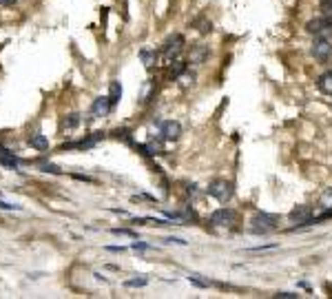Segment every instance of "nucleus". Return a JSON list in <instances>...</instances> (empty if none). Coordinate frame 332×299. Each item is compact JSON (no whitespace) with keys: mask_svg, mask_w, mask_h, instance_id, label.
Wrapping results in <instances>:
<instances>
[{"mask_svg":"<svg viewBox=\"0 0 332 299\" xmlns=\"http://www.w3.org/2000/svg\"><path fill=\"white\" fill-rule=\"evenodd\" d=\"M305 31L310 33V36H315V38H319V36H328V33L332 31V18H328V16H321V18H315V20H310L308 25H305Z\"/></svg>","mask_w":332,"mask_h":299,"instance_id":"5","label":"nucleus"},{"mask_svg":"<svg viewBox=\"0 0 332 299\" xmlns=\"http://www.w3.org/2000/svg\"><path fill=\"white\" fill-rule=\"evenodd\" d=\"M111 109H113V106H111L109 96H100V98L93 100V104H91V111H89V113H91V118L96 120V118H104Z\"/></svg>","mask_w":332,"mask_h":299,"instance_id":"8","label":"nucleus"},{"mask_svg":"<svg viewBox=\"0 0 332 299\" xmlns=\"http://www.w3.org/2000/svg\"><path fill=\"white\" fill-rule=\"evenodd\" d=\"M29 146L36 151H46L49 149V140H46L42 133H33V135H29Z\"/></svg>","mask_w":332,"mask_h":299,"instance_id":"13","label":"nucleus"},{"mask_svg":"<svg viewBox=\"0 0 332 299\" xmlns=\"http://www.w3.org/2000/svg\"><path fill=\"white\" fill-rule=\"evenodd\" d=\"M317 86H319V91L325 93V96H332V71H325L319 76L317 80Z\"/></svg>","mask_w":332,"mask_h":299,"instance_id":"11","label":"nucleus"},{"mask_svg":"<svg viewBox=\"0 0 332 299\" xmlns=\"http://www.w3.org/2000/svg\"><path fill=\"white\" fill-rule=\"evenodd\" d=\"M319 206H321V209H325V211L332 209V189H325L321 193V197H319Z\"/></svg>","mask_w":332,"mask_h":299,"instance_id":"17","label":"nucleus"},{"mask_svg":"<svg viewBox=\"0 0 332 299\" xmlns=\"http://www.w3.org/2000/svg\"><path fill=\"white\" fill-rule=\"evenodd\" d=\"M80 124V116H78V113H71V116L69 118H66V122H64V126H66V129H76V126Z\"/></svg>","mask_w":332,"mask_h":299,"instance_id":"20","label":"nucleus"},{"mask_svg":"<svg viewBox=\"0 0 332 299\" xmlns=\"http://www.w3.org/2000/svg\"><path fill=\"white\" fill-rule=\"evenodd\" d=\"M16 0H0V5H13Z\"/></svg>","mask_w":332,"mask_h":299,"instance_id":"28","label":"nucleus"},{"mask_svg":"<svg viewBox=\"0 0 332 299\" xmlns=\"http://www.w3.org/2000/svg\"><path fill=\"white\" fill-rule=\"evenodd\" d=\"M120 98H122V86H120L117 80H113L111 86H109V100H111V106H115L120 102Z\"/></svg>","mask_w":332,"mask_h":299,"instance_id":"14","label":"nucleus"},{"mask_svg":"<svg viewBox=\"0 0 332 299\" xmlns=\"http://www.w3.org/2000/svg\"><path fill=\"white\" fill-rule=\"evenodd\" d=\"M312 58L319 60V62H328V60L332 58V42L328 38H323V36H319L315 38V42H312Z\"/></svg>","mask_w":332,"mask_h":299,"instance_id":"3","label":"nucleus"},{"mask_svg":"<svg viewBox=\"0 0 332 299\" xmlns=\"http://www.w3.org/2000/svg\"><path fill=\"white\" fill-rule=\"evenodd\" d=\"M232 184L230 182H226V179H215V182H210L208 184V195L210 197H215L217 202H228V199L232 197Z\"/></svg>","mask_w":332,"mask_h":299,"instance_id":"2","label":"nucleus"},{"mask_svg":"<svg viewBox=\"0 0 332 299\" xmlns=\"http://www.w3.org/2000/svg\"><path fill=\"white\" fill-rule=\"evenodd\" d=\"M275 297H279V299H295V297H299L297 292H277Z\"/></svg>","mask_w":332,"mask_h":299,"instance_id":"25","label":"nucleus"},{"mask_svg":"<svg viewBox=\"0 0 332 299\" xmlns=\"http://www.w3.org/2000/svg\"><path fill=\"white\" fill-rule=\"evenodd\" d=\"M195 27H199V31L202 33H206V31H210V22H206L204 18H199V20H195Z\"/></svg>","mask_w":332,"mask_h":299,"instance_id":"22","label":"nucleus"},{"mask_svg":"<svg viewBox=\"0 0 332 299\" xmlns=\"http://www.w3.org/2000/svg\"><path fill=\"white\" fill-rule=\"evenodd\" d=\"M179 135H182V126H179V122L169 120V122L162 124V137L164 140H177Z\"/></svg>","mask_w":332,"mask_h":299,"instance_id":"9","label":"nucleus"},{"mask_svg":"<svg viewBox=\"0 0 332 299\" xmlns=\"http://www.w3.org/2000/svg\"><path fill=\"white\" fill-rule=\"evenodd\" d=\"M182 73H186V62L184 60H173L171 62V78H179Z\"/></svg>","mask_w":332,"mask_h":299,"instance_id":"15","label":"nucleus"},{"mask_svg":"<svg viewBox=\"0 0 332 299\" xmlns=\"http://www.w3.org/2000/svg\"><path fill=\"white\" fill-rule=\"evenodd\" d=\"M0 209H5V211L16 209V211H20V206H16V204H7V202H0Z\"/></svg>","mask_w":332,"mask_h":299,"instance_id":"27","label":"nucleus"},{"mask_svg":"<svg viewBox=\"0 0 332 299\" xmlns=\"http://www.w3.org/2000/svg\"><path fill=\"white\" fill-rule=\"evenodd\" d=\"M139 58L144 60L146 66H153L155 64V60H157V53H155V49H142L139 51Z\"/></svg>","mask_w":332,"mask_h":299,"instance_id":"16","label":"nucleus"},{"mask_svg":"<svg viewBox=\"0 0 332 299\" xmlns=\"http://www.w3.org/2000/svg\"><path fill=\"white\" fill-rule=\"evenodd\" d=\"M252 233H262V235H266V233L275 231L277 228V217L275 215H268V213H259V215L252 217Z\"/></svg>","mask_w":332,"mask_h":299,"instance_id":"4","label":"nucleus"},{"mask_svg":"<svg viewBox=\"0 0 332 299\" xmlns=\"http://www.w3.org/2000/svg\"><path fill=\"white\" fill-rule=\"evenodd\" d=\"M146 284H149V279L146 277H137V279H129V282H126L129 288H142V286H146Z\"/></svg>","mask_w":332,"mask_h":299,"instance_id":"19","label":"nucleus"},{"mask_svg":"<svg viewBox=\"0 0 332 299\" xmlns=\"http://www.w3.org/2000/svg\"><path fill=\"white\" fill-rule=\"evenodd\" d=\"M0 164L7 166V169H13V171H16L18 164H20V159L13 155V153L7 151V149H0Z\"/></svg>","mask_w":332,"mask_h":299,"instance_id":"12","label":"nucleus"},{"mask_svg":"<svg viewBox=\"0 0 332 299\" xmlns=\"http://www.w3.org/2000/svg\"><path fill=\"white\" fill-rule=\"evenodd\" d=\"M113 235H124V237H133L137 239V233L135 231H129V228H111Z\"/></svg>","mask_w":332,"mask_h":299,"instance_id":"21","label":"nucleus"},{"mask_svg":"<svg viewBox=\"0 0 332 299\" xmlns=\"http://www.w3.org/2000/svg\"><path fill=\"white\" fill-rule=\"evenodd\" d=\"M131 248H135V250H149V244H142V242H133V244H131Z\"/></svg>","mask_w":332,"mask_h":299,"instance_id":"26","label":"nucleus"},{"mask_svg":"<svg viewBox=\"0 0 332 299\" xmlns=\"http://www.w3.org/2000/svg\"><path fill=\"white\" fill-rule=\"evenodd\" d=\"M288 219L297 226H308V224H312V209L310 206H295V209L288 213Z\"/></svg>","mask_w":332,"mask_h":299,"instance_id":"7","label":"nucleus"},{"mask_svg":"<svg viewBox=\"0 0 332 299\" xmlns=\"http://www.w3.org/2000/svg\"><path fill=\"white\" fill-rule=\"evenodd\" d=\"M235 211L228 209V206H224V209H217L215 213L210 215V224L212 226H219V228H228V226L235 224Z\"/></svg>","mask_w":332,"mask_h":299,"instance_id":"6","label":"nucleus"},{"mask_svg":"<svg viewBox=\"0 0 332 299\" xmlns=\"http://www.w3.org/2000/svg\"><path fill=\"white\" fill-rule=\"evenodd\" d=\"M184 44H186V42H184V36H179V33L171 36V38L164 42V47H162V62L171 64L173 60H177L179 53L184 51Z\"/></svg>","mask_w":332,"mask_h":299,"instance_id":"1","label":"nucleus"},{"mask_svg":"<svg viewBox=\"0 0 332 299\" xmlns=\"http://www.w3.org/2000/svg\"><path fill=\"white\" fill-rule=\"evenodd\" d=\"M208 56H210L208 47L197 44V47H193V49H191V60H188V62L191 64H202V62H206V60H208Z\"/></svg>","mask_w":332,"mask_h":299,"instance_id":"10","label":"nucleus"},{"mask_svg":"<svg viewBox=\"0 0 332 299\" xmlns=\"http://www.w3.org/2000/svg\"><path fill=\"white\" fill-rule=\"evenodd\" d=\"M40 169H42L44 173H60V169H58L56 164H42V166H40Z\"/></svg>","mask_w":332,"mask_h":299,"instance_id":"24","label":"nucleus"},{"mask_svg":"<svg viewBox=\"0 0 332 299\" xmlns=\"http://www.w3.org/2000/svg\"><path fill=\"white\" fill-rule=\"evenodd\" d=\"M179 80H182V84H184V86H188V84H193V80H195V76H193V73H191V76H188V73L184 76V73H182V76H179Z\"/></svg>","mask_w":332,"mask_h":299,"instance_id":"23","label":"nucleus"},{"mask_svg":"<svg viewBox=\"0 0 332 299\" xmlns=\"http://www.w3.org/2000/svg\"><path fill=\"white\" fill-rule=\"evenodd\" d=\"M319 9H321V16H328V18H332V0H321V5H319Z\"/></svg>","mask_w":332,"mask_h":299,"instance_id":"18","label":"nucleus"}]
</instances>
